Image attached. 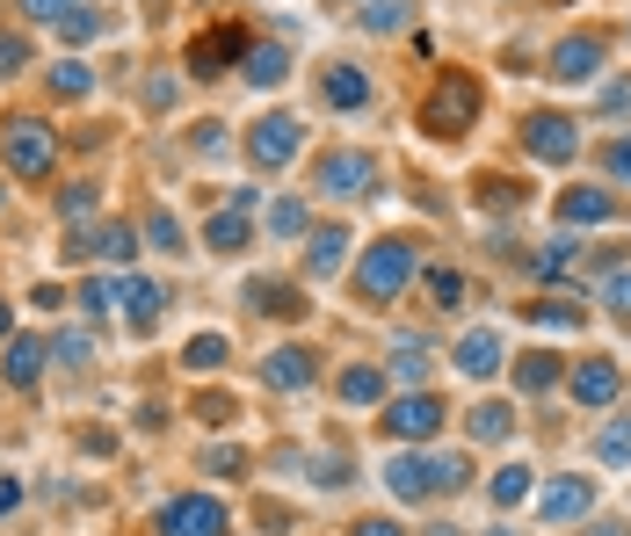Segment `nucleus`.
<instances>
[{
	"mask_svg": "<svg viewBox=\"0 0 631 536\" xmlns=\"http://www.w3.org/2000/svg\"><path fill=\"white\" fill-rule=\"evenodd\" d=\"M515 384H523V392H552V384H559V355H552V348H530L523 363H515Z\"/></svg>",
	"mask_w": 631,
	"mask_h": 536,
	"instance_id": "obj_23",
	"label": "nucleus"
},
{
	"mask_svg": "<svg viewBox=\"0 0 631 536\" xmlns=\"http://www.w3.org/2000/svg\"><path fill=\"white\" fill-rule=\"evenodd\" d=\"M247 297H254V311H269V319H283V311H291V319H298V311H305V297L298 291H291V283H247Z\"/></svg>",
	"mask_w": 631,
	"mask_h": 536,
	"instance_id": "obj_22",
	"label": "nucleus"
},
{
	"mask_svg": "<svg viewBox=\"0 0 631 536\" xmlns=\"http://www.w3.org/2000/svg\"><path fill=\"white\" fill-rule=\"evenodd\" d=\"M319 95H327L334 109H363V102H370V73H363V66H327Z\"/></svg>",
	"mask_w": 631,
	"mask_h": 536,
	"instance_id": "obj_18",
	"label": "nucleus"
},
{
	"mask_svg": "<svg viewBox=\"0 0 631 536\" xmlns=\"http://www.w3.org/2000/svg\"><path fill=\"white\" fill-rule=\"evenodd\" d=\"M240 52H247V30H240V22H226V30H210V36H196V44H189V73H196V80H218V66L240 58Z\"/></svg>",
	"mask_w": 631,
	"mask_h": 536,
	"instance_id": "obj_8",
	"label": "nucleus"
},
{
	"mask_svg": "<svg viewBox=\"0 0 631 536\" xmlns=\"http://www.w3.org/2000/svg\"><path fill=\"white\" fill-rule=\"evenodd\" d=\"M530 485H537V471H530V464H501L487 493H493V507H523V501H530Z\"/></svg>",
	"mask_w": 631,
	"mask_h": 536,
	"instance_id": "obj_21",
	"label": "nucleus"
},
{
	"mask_svg": "<svg viewBox=\"0 0 631 536\" xmlns=\"http://www.w3.org/2000/svg\"><path fill=\"white\" fill-rule=\"evenodd\" d=\"M596 536H624V529H596Z\"/></svg>",
	"mask_w": 631,
	"mask_h": 536,
	"instance_id": "obj_52",
	"label": "nucleus"
},
{
	"mask_svg": "<svg viewBox=\"0 0 631 536\" xmlns=\"http://www.w3.org/2000/svg\"><path fill=\"white\" fill-rule=\"evenodd\" d=\"M523 145L544 160V167H566V160L580 153V123H574V117H552V109H544V117L523 123Z\"/></svg>",
	"mask_w": 631,
	"mask_h": 536,
	"instance_id": "obj_5",
	"label": "nucleus"
},
{
	"mask_svg": "<svg viewBox=\"0 0 631 536\" xmlns=\"http://www.w3.org/2000/svg\"><path fill=\"white\" fill-rule=\"evenodd\" d=\"M298 153H305V123L283 117V109H269V117L247 131V160H254V167H291Z\"/></svg>",
	"mask_w": 631,
	"mask_h": 536,
	"instance_id": "obj_4",
	"label": "nucleus"
},
{
	"mask_svg": "<svg viewBox=\"0 0 631 536\" xmlns=\"http://www.w3.org/2000/svg\"><path fill=\"white\" fill-rule=\"evenodd\" d=\"M370 153H334L327 167H319V189L334 196V204H349V196H370Z\"/></svg>",
	"mask_w": 631,
	"mask_h": 536,
	"instance_id": "obj_10",
	"label": "nucleus"
},
{
	"mask_svg": "<svg viewBox=\"0 0 631 536\" xmlns=\"http://www.w3.org/2000/svg\"><path fill=\"white\" fill-rule=\"evenodd\" d=\"M160 536H226V507L210 501V493H182L160 515Z\"/></svg>",
	"mask_w": 631,
	"mask_h": 536,
	"instance_id": "obj_6",
	"label": "nucleus"
},
{
	"mask_svg": "<svg viewBox=\"0 0 631 536\" xmlns=\"http://www.w3.org/2000/svg\"><path fill=\"white\" fill-rule=\"evenodd\" d=\"M204 240L218 247V254H240V247H247V218H240V210H218V218L204 226Z\"/></svg>",
	"mask_w": 631,
	"mask_h": 536,
	"instance_id": "obj_26",
	"label": "nucleus"
},
{
	"mask_svg": "<svg viewBox=\"0 0 631 536\" xmlns=\"http://www.w3.org/2000/svg\"><path fill=\"white\" fill-rule=\"evenodd\" d=\"M414 269H421L414 240H378L363 261H356V297H363V305H392V297L414 283Z\"/></svg>",
	"mask_w": 631,
	"mask_h": 536,
	"instance_id": "obj_1",
	"label": "nucleus"
},
{
	"mask_svg": "<svg viewBox=\"0 0 631 536\" xmlns=\"http://www.w3.org/2000/svg\"><path fill=\"white\" fill-rule=\"evenodd\" d=\"M341 247H349V232H313V254H305V269H313V276H334V269H341Z\"/></svg>",
	"mask_w": 631,
	"mask_h": 536,
	"instance_id": "obj_27",
	"label": "nucleus"
},
{
	"mask_svg": "<svg viewBox=\"0 0 631 536\" xmlns=\"http://www.w3.org/2000/svg\"><path fill=\"white\" fill-rule=\"evenodd\" d=\"M566 384H574V398H580V406H610L624 378H617V363H610V355H588V363H580Z\"/></svg>",
	"mask_w": 631,
	"mask_h": 536,
	"instance_id": "obj_13",
	"label": "nucleus"
},
{
	"mask_svg": "<svg viewBox=\"0 0 631 536\" xmlns=\"http://www.w3.org/2000/svg\"><path fill=\"white\" fill-rule=\"evenodd\" d=\"M334 398H341V406H378V398H385V378H378V370H341V378H334Z\"/></svg>",
	"mask_w": 631,
	"mask_h": 536,
	"instance_id": "obj_20",
	"label": "nucleus"
},
{
	"mask_svg": "<svg viewBox=\"0 0 631 536\" xmlns=\"http://www.w3.org/2000/svg\"><path fill=\"white\" fill-rule=\"evenodd\" d=\"M44 80H52V95H66V102H80V95H88V87H95V73L80 66V58H66V66H52V73H44Z\"/></svg>",
	"mask_w": 631,
	"mask_h": 536,
	"instance_id": "obj_28",
	"label": "nucleus"
},
{
	"mask_svg": "<svg viewBox=\"0 0 631 536\" xmlns=\"http://www.w3.org/2000/svg\"><path fill=\"white\" fill-rule=\"evenodd\" d=\"M472 117H479V80L472 73H443L436 95L421 102V131H428V139H457Z\"/></svg>",
	"mask_w": 631,
	"mask_h": 536,
	"instance_id": "obj_2",
	"label": "nucleus"
},
{
	"mask_svg": "<svg viewBox=\"0 0 631 536\" xmlns=\"http://www.w3.org/2000/svg\"><path fill=\"white\" fill-rule=\"evenodd\" d=\"M400 15H406L400 0H370V8H363V30H400Z\"/></svg>",
	"mask_w": 631,
	"mask_h": 536,
	"instance_id": "obj_38",
	"label": "nucleus"
},
{
	"mask_svg": "<svg viewBox=\"0 0 631 536\" xmlns=\"http://www.w3.org/2000/svg\"><path fill=\"white\" fill-rule=\"evenodd\" d=\"M117 305H123V319H131V327H153L167 297H160V283H145V276H123V283H117Z\"/></svg>",
	"mask_w": 631,
	"mask_h": 536,
	"instance_id": "obj_17",
	"label": "nucleus"
},
{
	"mask_svg": "<svg viewBox=\"0 0 631 536\" xmlns=\"http://www.w3.org/2000/svg\"><path fill=\"white\" fill-rule=\"evenodd\" d=\"M457 370H465V378H493V370H501V333L472 327L465 341H457Z\"/></svg>",
	"mask_w": 631,
	"mask_h": 536,
	"instance_id": "obj_15",
	"label": "nucleus"
},
{
	"mask_svg": "<svg viewBox=\"0 0 631 536\" xmlns=\"http://www.w3.org/2000/svg\"><path fill=\"white\" fill-rule=\"evenodd\" d=\"M269 226H276V240H305V226H313V218H305L298 196H283V204L269 210Z\"/></svg>",
	"mask_w": 631,
	"mask_h": 536,
	"instance_id": "obj_31",
	"label": "nucleus"
},
{
	"mask_svg": "<svg viewBox=\"0 0 631 536\" xmlns=\"http://www.w3.org/2000/svg\"><path fill=\"white\" fill-rule=\"evenodd\" d=\"M226 355H232L226 333H196V341H189V370H218Z\"/></svg>",
	"mask_w": 631,
	"mask_h": 536,
	"instance_id": "obj_32",
	"label": "nucleus"
},
{
	"mask_svg": "<svg viewBox=\"0 0 631 536\" xmlns=\"http://www.w3.org/2000/svg\"><path fill=\"white\" fill-rule=\"evenodd\" d=\"M0 153H8V167H15L22 182H44V174L58 167V131L44 117H15L0 131Z\"/></svg>",
	"mask_w": 631,
	"mask_h": 536,
	"instance_id": "obj_3",
	"label": "nucleus"
},
{
	"mask_svg": "<svg viewBox=\"0 0 631 536\" xmlns=\"http://www.w3.org/2000/svg\"><path fill=\"white\" fill-rule=\"evenodd\" d=\"M596 457H602V464H631V420H617V428H602Z\"/></svg>",
	"mask_w": 631,
	"mask_h": 536,
	"instance_id": "obj_35",
	"label": "nucleus"
},
{
	"mask_svg": "<svg viewBox=\"0 0 631 536\" xmlns=\"http://www.w3.org/2000/svg\"><path fill=\"white\" fill-rule=\"evenodd\" d=\"M588 507H596V479H559V485H544L537 515L544 522H574V515H588Z\"/></svg>",
	"mask_w": 631,
	"mask_h": 536,
	"instance_id": "obj_12",
	"label": "nucleus"
},
{
	"mask_svg": "<svg viewBox=\"0 0 631 536\" xmlns=\"http://www.w3.org/2000/svg\"><path fill=\"white\" fill-rule=\"evenodd\" d=\"M283 73H291V52H283V44H254V52H247V80L254 87H276Z\"/></svg>",
	"mask_w": 631,
	"mask_h": 536,
	"instance_id": "obj_25",
	"label": "nucleus"
},
{
	"mask_svg": "<svg viewBox=\"0 0 631 536\" xmlns=\"http://www.w3.org/2000/svg\"><path fill=\"white\" fill-rule=\"evenodd\" d=\"M58 36H66V44H88V36H102V8H66V15H58Z\"/></svg>",
	"mask_w": 631,
	"mask_h": 536,
	"instance_id": "obj_30",
	"label": "nucleus"
},
{
	"mask_svg": "<svg viewBox=\"0 0 631 536\" xmlns=\"http://www.w3.org/2000/svg\"><path fill=\"white\" fill-rule=\"evenodd\" d=\"M73 254H102L109 269H131V261H139V232L123 226H102V232H80V240H73Z\"/></svg>",
	"mask_w": 631,
	"mask_h": 536,
	"instance_id": "obj_11",
	"label": "nucleus"
},
{
	"mask_svg": "<svg viewBox=\"0 0 631 536\" xmlns=\"http://www.w3.org/2000/svg\"><path fill=\"white\" fill-rule=\"evenodd\" d=\"M610 167H617V174L631 182V139H624V145H610Z\"/></svg>",
	"mask_w": 631,
	"mask_h": 536,
	"instance_id": "obj_49",
	"label": "nucleus"
},
{
	"mask_svg": "<svg viewBox=\"0 0 631 536\" xmlns=\"http://www.w3.org/2000/svg\"><path fill=\"white\" fill-rule=\"evenodd\" d=\"M385 485H392V493H400V501L406 507H414V501H428V493H436V471H428V457H392V464H385Z\"/></svg>",
	"mask_w": 631,
	"mask_h": 536,
	"instance_id": "obj_14",
	"label": "nucleus"
},
{
	"mask_svg": "<svg viewBox=\"0 0 631 536\" xmlns=\"http://www.w3.org/2000/svg\"><path fill=\"white\" fill-rule=\"evenodd\" d=\"M95 210V189H66V218H88Z\"/></svg>",
	"mask_w": 631,
	"mask_h": 536,
	"instance_id": "obj_47",
	"label": "nucleus"
},
{
	"mask_svg": "<svg viewBox=\"0 0 631 536\" xmlns=\"http://www.w3.org/2000/svg\"><path fill=\"white\" fill-rule=\"evenodd\" d=\"M428 536H457V529H428Z\"/></svg>",
	"mask_w": 631,
	"mask_h": 536,
	"instance_id": "obj_51",
	"label": "nucleus"
},
{
	"mask_svg": "<svg viewBox=\"0 0 631 536\" xmlns=\"http://www.w3.org/2000/svg\"><path fill=\"white\" fill-rule=\"evenodd\" d=\"M559 218H566V226H610V218H617V196H602V189H566V196H559Z\"/></svg>",
	"mask_w": 631,
	"mask_h": 536,
	"instance_id": "obj_16",
	"label": "nucleus"
},
{
	"mask_svg": "<svg viewBox=\"0 0 631 536\" xmlns=\"http://www.w3.org/2000/svg\"><path fill=\"white\" fill-rule=\"evenodd\" d=\"M566 261H574V247H566V240H552V247H544L537 261H530V276H559Z\"/></svg>",
	"mask_w": 631,
	"mask_h": 536,
	"instance_id": "obj_39",
	"label": "nucleus"
},
{
	"mask_svg": "<svg viewBox=\"0 0 631 536\" xmlns=\"http://www.w3.org/2000/svg\"><path fill=\"white\" fill-rule=\"evenodd\" d=\"M145 232H153V247H160V254H182V226L167 218V210H160V218H153Z\"/></svg>",
	"mask_w": 631,
	"mask_h": 536,
	"instance_id": "obj_40",
	"label": "nucleus"
},
{
	"mask_svg": "<svg viewBox=\"0 0 631 536\" xmlns=\"http://www.w3.org/2000/svg\"><path fill=\"white\" fill-rule=\"evenodd\" d=\"M52 355L80 370V363H88V333H58V341H52Z\"/></svg>",
	"mask_w": 631,
	"mask_h": 536,
	"instance_id": "obj_41",
	"label": "nucleus"
},
{
	"mask_svg": "<svg viewBox=\"0 0 631 536\" xmlns=\"http://www.w3.org/2000/svg\"><path fill=\"white\" fill-rule=\"evenodd\" d=\"M44 355H52L44 341H8V384H36L44 378Z\"/></svg>",
	"mask_w": 631,
	"mask_h": 536,
	"instance_id": "obj_24",
	"label": "nucleus"
},
{
	"mask_svg": "<svg viewBox=\"0 0 631 536\" xmlns=\"http://www.w3.org/2000/svg\"><path fill=\"white\" fill-rule=\"evenodd\" d=\"M8 327H15V305H8V297H0V333H8Z\"/></svg>",
	"mask_w": 631,
	"mask_h": 536,
	"instance_id": "obj_50",
	"label": "nucleus"
},
{
	"mask_svg": "<svg viewBox=\"0 0 631 536\" xmlns=\"http://www.w3.org/2000/svg\"><path fill=\"white\" fill-rule=\"evenodd\" d=\"M66 8H80V0H22V15H30V22H58Z\"/></svg>",
	"mask_w": 631,
	"mask_h": 536,
	"instance_id": "obj_44",
	"label": "nucleus"
},
{
	"mask_svg": "<svg viewBox=\"0 0 631 536\" xmlns=\"http://www.w3.org/2000/svg\"><path fill=\"white\" fill-rule=\"evenodd\" d=\"M428 291H436V305H457V297H465V283H457V269H436V276H428Z\"/></svg>",
	"mask_w": 631,
	"mask_h": 536,
	"instance_id": "obj_43",
	"label": "nucleus"
},
{
	"mask_svg": "<svg viewBox=\"0 0 631 536\" xmlns=\"http://www.w3.org/2000/svg\"><path fill=\"white\" fill-rule=\"evenodd\" d=\"M602 73V36H566L559 52H552V80L566 87H588Z\"/></svg>",
	"mask_w": 631,
	"mask_h": 536,
	"instance_id": "obj_9",
	"label": "nucleus"
},
{
	"mask_svg": "<svg viewBox=\"0 0 631 536\" xmlns=\"http://www.w3.org/2000/svg\"><path fill=\"white\" fill-rule=\"evenodd\" d=\"M530 319H544V327H580L588 319V305H566V297H537V305H523Z\"/></svg>",
	"mask_w": 631,
	"mask_h": 536,
	"instance_id": "obj_29",
	"label": "nucleus"
},
{
	"mask_svg": "<svg viewBox=\"0 0 631 536\" xmlns=\"http://www.w3.org/2000/svg\"><path fill=\"white\" fill-rule=\"evenodd\" d=\"M421 370H428V348L421 341H406L400 355H392V378H406V384H421Z\"/></svg>",
	"mask_w": 631,
	"mask_h": 536,
	"instance_id": "obj_36",
	"label": "nucleus"
},
{
	"mask_svg": "<svg viewBox=\"0 0 631 536\" xmlns=\"http://www.w3.org/2000/svg\"><path fill=\"white\" fill-rule=\"evenodd\" d=\"M385 428L400 435V442H428V435L443 428V406L428 392H414V398H392L385 406Z\"/></svg>",
	"mask_w": 631,
	"mask_h": 536,
	"instance_id": "obj_7",
	"label": "nucleus"
},
{
	"mask_svg": "<svg viewBox=\"0 0 631 536\" xmlns=\"http://www.w3.org/2000/svg\"><path fill=\"white\" fill-rule=\"evenodd\" d=\"M509 435V406H472V442H501Z\"/></svg>",
	"mask_w": 631,
	"mask_h": 536,
	"instance_id": "obj_33",
	"label": "nucleus"
},
{
	"mask_svg": "<svg viewBox=\"0 0 631 536\" xmlns=\"http://www.w3.org/2000/svg\"><path fill=\"white\" fill-rule=\"evenodd\" d=\"M0 204H8V189H0Z\"/></svg>",
	"mask_w": 631,
	"mask_h": 536,
	"instance_id": "obj_53",
	"label": "nucleus"
},
{
	"mask_svg": "<svg viewBox=\"0 0 631 536\" xmlns=\"http://www.w3.org/2000/svg\"><path fill=\"white\" fill-rule=\"evenodd\" d=\"M262 378L276 384V392H305V384H313V348H276Z\"/></svg>",
	"mask_w": 631,
	"mask_h": 536,
	"instance_id": "obj_19",
	"label": "nucleus"
},
{
	"mask_svg": "<svg viewBox=\"0 0 631 536\" xmlns=\"http://www.w3.org/2000/svg\"><path fill=\"white\" fill-rule=\"evenodd\" d=\"M15 507H22V485H15V479H0V515H15Z\"/></svg>",
	"mask_w": 631,
	"mask_h": 536,
	"instance_id": "obj_48",
	"label": "nucleus"
},
{
	"mask_svg": "<svg viewBox=\"0 0 631 536\" xmlns=\"http://www.w3.org/2000/svg\"><path fill=\"white\" fill-rule=\"evenodd\" d=\"M356 536H406L400 522H385V515H370V522H356Z\"/></svg>",
	"mask_w": 631,
	"mask_h": 536,
	"instance_id": "obj_46",
	"label": "nucleus"
},
{
	"mask_svg": "<svg viewBox=\"0 0 631 536\" xmlns=\"http://www.w3.org/2000/svg\"><path fill=\"white\" fill-rule=\"evenodd\" d=\"M15 66H30V44H22V36H0V80H8Z\"/></svg>",
	"mask_w": 631,
	"mask_h": 536,
	"instance_id": "obj_42",
	"label": "nucleus"
},
{
	"mask_svg": "<svg viewBox=\"0 0 631 536\" xmlns=\"http://www.w3.org/2000/svg\"><path fill=\"white\" fill-rule=\"evenodd\" d=\"M436 471V493H457V485L472 479V464H465V457H443V464H428Z\"/></svg>",
	"mask_w": 631,
	"mask_h": 536,
	"instance_id": "obj_37",
	"label": "nucleus"
},
{
	"mask_svg": "<svg viewBox=\"0 0 631 536\" xmlns=\"http://www.w3.org/2000/svg\"><path fill=\"white\" fill-rule=\"evenodd\" d=\"M602 297H610V305H617V311H631V269H617V276H610V283H602Z\"/></svg>",
	"mask_w": 631,
	"mask_h": 536,
	"instance_id": "obj_45",
	"label": "nucleus"
},
{
	"mask_svg": "<svg viewBox=\"0 0 631 536\" xmlns=\"http://www.w3.org/2000/svg\"><path fill=\"white\" fill-rule=\"evenodd\" d=\"M80 311H88V319H109V311H117V283H80Z\"/></svg>",
	"mask_w": 631,
	"mask_h": 536,
	"instance_id": "obj_34",
	"label": "nucleus"
}]
</instances>
